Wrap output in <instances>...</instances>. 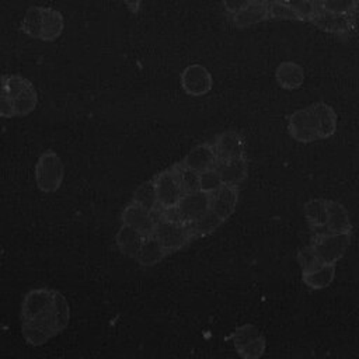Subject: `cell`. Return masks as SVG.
<instances>
[{
    "instance_id": "1",
    "label": "cell",
    "mask_w": 359,
    "mask_h": 359,
    "mask_svg": "<svg viewBox=\"0 0 359 359\" xmlns=\"http://www.w3.org/2000/svg\"><path fill=\"white\" fill-rule=\"evenodd\" d=\"M70 310L62 293L52 289L29 290L21 304V331L32 346H41L69 324Z\"/></svg>"
},
{
    "instance_id": "2",
    "label": "cell",
    "mask_w": 359,
    "mask_h": 359,
    "mask_svg": "<svg viewBox=\"0 0 359 359\" xmlns=\"http://www.w3.org/2000/svg\"><path fill=\"white\" fill-rule=\"evenodd\" d=\"M4 84L15 116H25L35 109L38 94L28 79L18 74H8L4 76Z\"/></svg>"
},
{
    "instance_id": "3",
    "label": "cell",
    "mask_w": 359,
    "mask_h": 359,
    "mask_svg": "<svg viewBox=\"0 0 359 359\" xmlns=\"http://www.w3.org/2000/svg\"><path fill=\"white\" fill-rule=\"evenodd\" d=\"M153 180L157 191V210L175 208L184 195L181 185V161L164 171H160Z\"/></svg>"
},
{
    "instance_id": "4",
    "label": "cell",
    "mask_w": 359,
    "mask_h": 359,
    "mask_svg": "<svg viewBox=\"0 0 359 359\" xmlns=\"http://www.w3.org/2000/svg\"><path fill=\"white\" fill-rule=\"evenodd\" d=\"M153 236L160 241V244L168 254L187 247L194 240L189 226L187 223L175 219H168L161 213L158 215V219L156 222Z\"/></svg>"
},
{
    "instance_id": "5",
    "label": "cell",
    "mask_w": 359,
    "mask_h": 359,
    "mask_svg": "<svg viewBox=\"0 0 359 359\" xmlns=\"http://www.w3.org/2000/svg\"><path fill=\"white\" fill-rule=\"evenodd\" d=\"M35 181L39 191L52 194L63 181V163L53 150H45L35 164Z\"/></svg>"
},
{
    "instance_id": "6",
    "label": "cell",
    "mask_w": 359,
    "mask_h": 359,
    "mask_svg": "<svg viewBox=\"0 0 359 359\" xmlns=\"http://www.w3.org/2000/svg\"><path fill=\"white\" fill-rule=\"evenodd\" d=\"M210 209V192L195 191L182 195L175 208L168 210H160V213L168 219L181 220L184 223H191L205 215Z\"/></svg>"
},
{
    "instance_id": "7",
    "label": "cell",
    "mask_w": 359,
    "mask_h": 359,
    "mask_svg": "<svg viewBox=\"0 0 359 359\" xmlns=\"http://www.w3.org/2000/svg\"><path fill=\"white\" fill-rule=\"evenodd\" d=\"M352 233H332L323 231L314 233L311 247L324 264H335L342 258L351 244Z\"/></svg>"
},
{
    "instance_id": "8",
    "label": "cell",
    "mask_w": 359,
    "mask_h": 359,
    "mask_svg": "<svg viewBox=\"0 0 359 359\" xmlns=\"http://www.w3.org/2000/svg\"><path fill=\"white\" fill-rule=\"evenodd\" d=\"M290 136L302 143H309L318 140V133H317V126H316V119H314V112L311 105L296 111L290 118H289V125H287Z\"/></svg>"
},
{
    "instance_id": "9",
    "label": "cell",
    "mask_w": 359,
    "mask_h": 359,
    "mask_svg": "<svg viewBox=\"0 0 359 359\" xmlns=\"http://www.w3.org/2000/svg\"><path fill=\"white\" fill-rule=\"evenodd\" d=\"M158 215V210L146 209L144 206L132 201L122 212V223L136 229L143 236H150L154 231Z\"/></svg>"
},
{
    "instance_id": "10",
    "label": "cell",
    "mask_w": 359,
    "mask_h": 359,
    "mask_svg": "<svg viewBox=\"0 0 359 359\" xmlns=\"http://www.w3.org/2000/svg\"><path fill=\"white\" fill-rule=\"evenodd\" d=\"M217 163L231 161L245 157V143L240 133L234 130H227L216 136L215 142L212 143Z\"/></svg>"
},
{
    "instance_id": "11",
    "label": "cell",
    "mask_w": 359,
    "mask_h": 359,
    "mask_svg": "<svg viewBox=\"0 0 359 359\" xmlns=\"http://www.w3.org/2000/svg\"><path fill=\"white\" fill-rule=\"evenodd\" d=\"M213 84L209 70L202 65H189L181 73V86L189 95H205Z\"/></svg>"
},
{
    "instance_id": "12",
    "label": "cell",
    "mask_w": 359,
    "mask_h": 359,
    "mask_svg": "<svg viewBox=\"0 0 359 359\" xmlns=\"http://www.w3.org/2000/svg\"><path fill=\"white\" fill-rule=\"evenodd\" d=\"M238 201V188L227 184H222L219 188L210 192V210L215 212L222 220H227Z\"/></svg>"
},
{
    "instance_id": "13",
    "label": "cell",
    "mask_w": 359,
    "mask_h": 359,
    "mask_svg": "<svg viewBox=\"0 0 359 359\" xmlns=\"http://www.w3.org/2000/svg\"><path fill=\"white\" fill-rule=\"evenodd\" d=\"M310 21L317 28H320L325 32H331V34H346L355 25L353 15L337 14V13L325 11L323 8H318V11L311 17Z\"/></svg>"
},
{
    "instance_id": "14",
    "label": "cell",
    "mask_w": 359,
    "mask_h": 359,
    "mask_svg": "<svg viewBox=\"0 0 359 359\" xmlns=\"http://www.w3.org/2000/svg\"><path fill=\"white\" fill-rule=\"evenodd\" d=\"M185 167L196 171L203 172L210 168H216L217 165V157L213 149V144L203 143L196 147H194L181 161Z\"/></svg>"
},
{
    "instance_id": "15",
    "label": "cell",
    "mask_w": 359,
    "mask_h": 359,
    "mask_svg": "<svg viewBox=\"0 0 359 359\" xmlns=\"http://www.w3.org/2000/svg\"><path fill=\"white\" fill-rule=\"evenodd\" d=\"M318 139H327L334 135L337 130V114L335 111L325 102H314L311 104Z\"/></svg>"
},
{
    "instance_id": "16",
    "label": "cell",
    "mask_w": 359,
    "mask_h": 359,
    "mask_svg": "<svg viewBox=\"0 0 359 359\" xmlns=\"http://www.w3.org/2000/svg\"><path fill=\"white\" fill-rule=\"evenodd\" d=\"M269 17L268 4L261 0H252L247 7L233 14V22L238 28H245L258 24Z\"/></svg>"
},
{
    "instance_id": "17",
    "label": "cell",
    "mask_w": 359,
    "mask_h": 359,
    "mask_svg": "<svg viewBox=\"0 0 359 359\" xmlns=\"http://www.w3.org/2000/svg\"><path fill=\"white\" fill-rule=\"evenodd\" d=\"M275 77L278 84L285 90H296L304 81L303 67L296 62H282L275 72Z\"/></svg>"
},
{
    "instance_id": "18",
    "label": "cell",
    "mask_w": 359,
    "mask_h": 359,
    "mask_svg": "<svg viewBox=\"0 0 359 359\" xmlns=\"http://www.w3.org/2000/svg\"><path fill=\"white\" fill-rule=\"evenodd\" d=\"M247 168L248 165H247L245 157L238 160H231V161H223V163L219 161L216 165V170L222 178V182L237 187V188L247 178Z\"/></svg>"
},
{
    "instance_id": "19",
    "label": "cell",
    "mask_w": 359,
    "mask_h": 359,
    "mask_svg": "<svg viewBox=\"0 0 359 359\" xmlns=\"http://www.w3.org/2000/svg\"><path fill=\"white\" fill-rule=\"evenodd\" d=\"M327 231L352 233L348 210L335 201H327Z\"/></svg>"
},
{
    "instance_id": "20",
    "label": "cell",
    "mask_w": 359,
    "mask_h": 359,
    "mask_svg": "<svg viewBox=\"0 0 359 359\" xmlns=\"http://www.w3.org/2000/svg\"><path fill=\"white\" fill-rule=\"evenodd\" d=\"M165 255H168V252L164 250L160 241L153 234H150L144 237L140 248L135 255V259L143 266H151L160 262Z\"/></svg>"
},
{
    "instance_id": "21",
    "label": "cell",
    "mask_w": 359,
    "mask_h": 359,
    "mask_svg": "<svg viewBox=\"0 0 359 359\" xmlns=\"http://www.w3.org/2000/svg\"><path fill=\"white\" fill-rule=\"evenodd\" d=\"M304 216L314 233L327 231V201L311 199L304 205Z\"/></svg>"
},
{
    "instance_id": "22",
    "label": "cell",
    "mask_w": 359,
    "mask_h": 359,
    "mask_svg": "<svg viewBox=\"0 0 359 359\" xmlns=\"http://www.w3.org/2000/svg\"><path fill=\"white\" fill-rule=\"evenodd\" d=\"M146 236H143L140 231H137L136 229L128 226V224H122L121 229L116 233V244L119 247V250L125 254L129 255L132 258H135L137 250L140 248L143 240Z\"/></svg>"
},
{
    "instance_id": "23",
    "label": "cell",
    "mask_w": 359,
    "mask_h": 359,
    "mask_svg": "<svg viewBox=\"0 0 359 359\" xmlns=\"http://www.w3.org/2000/svg\"><path fill=\"white\" fill-rule=\"evenodd\" d=\"M63 31L62 14L50 7H42V41H55Z\"/></svg>"
},
{
    "instance_id": "24",
    "label": "cell",
    "mask_w": 359,
    "mask_h": 359,
    "mask_svg": "<svg viewBox=\"0 0 359 359\" xmlns=\"http://www.w3.org/2000/svg\"><path fill=\"white\" fill-rule=\"evenodd\" d=\"M335 276V264H323L316 271L303 273V282L311 289H325Z\"/></svg>"
},
{
    "instance_id": "25",
    "label": "cell",
    "mask_w": 359,
    "mask_h": 359,
    "mask_svg": "<svg viewBox=\"0 0 359 359\" xmlns=\"http://www.w3.org/2000/svg\"><path fill=\"white\" fill-rule=\"evenodd\" d=\"M224 220H222L215 212H212L210 209L202 215L201 217H198L196 220L188 223L191 234L194 238L196 237H205L209 236L210 233H213Z\"/></svg>"
},
{
    "instance_id": "26",
    "label": "cell",
    "mask_w": 359,
    "mask_h": 359,
    "mask_svg": "<svg viewBox=\"0 0 359 359\" xmlns=\"http://www.w3.org/2000/svg\"><path fill=\"white\" fill-rule=\"evenodd\" d=\"M21 29L31 38L41 39L42 35V7H31L21 22Z\"/></svg>"
},
{
    "instance_id": "27",
    "label": "cell",
    "mask_w": 359,
    "mask_h": 359,
    "mask_svg": "<svg viewBox=\"0 0 359 359\" xmlns=\"http://www.w3.org/2000/svg\"><path fill=\"white\" fill-rule=\"evenodd\" d=\"M133 202L144 206L150 210H157V191L154 180H149L143 182L133 194Z\"/></svg>"
},
{
    "instance_id": "28",
    "label": "cell",
    "mask_w": 359,
    "mask_h": 359,
    "mask_svg": "<svg viewBox=\"0 0 359 359\" xmlns=\"http://www.w3.org/2000/svg\"><path fill=\"white\" fill-rule=\"evenodd\" d=\"M359 0H320V8L337 14L355 15Z\"/></svg>"
},
{
    "instance_id": "29",
    "label": "cell",
    "mask_w": 359,
    "mask_h": 359,
    "mask_svg": "<svg viewBox=\"0 0 359 359\" xmlns=\"http://www.w3.org/2000/svg\"><path fill=\"white\" fill-rule=\"evenodd\" d=\"M299 17V20H311V17L318 11V4L316 0H283Z\"/></svg>"
},
{
    "instance_id": "30",
    "label": "cell",
    "mask_w": 359,
    "mask_h": 359,
    "mask_svg": "<svg viewBox=\"0 0 359 359\" xmlns=\"http://www.w3.org/2000/svg\"><path fill=\"white\" fill-rule=\"evenodd\" d=\"M297 259H299V264L302 268V273L316 271L317 268H320L324 264L311 245L300 250L297 254Z\"/></svg>"
},
{
    "instance_id": "31",
    "label": "cell",
    "mask_w": 359,
    "mask_h": 359,
    "mask_svg": "<svg viewBox=\"0 0 359 359\" xmlns=\"http://www.w3.org/2000/svg\"><path fill=\"white\" fill-rule=\"evenodd\" d=\"M259 335H261V332L258 331V328H255L251 324H245V325L236 328V331L233 332V342H234L236 349L238 351L240 348L245 346L247 344H250L252 339L258 338Z\"/></svg>"
},
{
    "instance_id": "32",
    "label": "cell",
    "mask_w": 359,
    "mask_h": 359,
    "mask_svg": "<svg viewBox=\"0 0 359 359\" xmlns=\"http://www.w3.org/2000/svg\"><path fill=\"white\" fill-rule=\"evenodd\" d=\"M237 352L244 359L261 358L264 355V352H265V338H264V335L261 334L258 338L252 339L250 344H247L245 346L240 348Z\"/></svg>"
},
{
    "instance_id": "33",
    "label": "cell",
    "mask_w": 359,
    "mask_h": 359,
    "mask_svg": "<svg viewBox=\"0 0 359 359\" xmlns=\"http://www.w3.org/2000/svg\"><path fill=\"white\" fill-rule=\"evenodd\" d=\"M181 185H182L184 194L195 192V191L201 189L199 172L185 167L182 163H181Z\"/></svg>"
},
{
    "instance_id": "34",
    "label": "cell",
    "mask_w": 359,
    "mask_h": 359,
    "mask_svg": "<svg viewBox=\"0 0 359 359\" xmlns=\"http://www.w3.org/2000/svg\"><path fill=\"white\" fill-rule=\"evenodd\" d=\"M268 11L269 17L275 20H299L296 13L283 0L268 4Z\"/></svg>"
},
{
    "instance_id": "35",
    "label": "cell",
    "mask_w": 359,
    "mask_h": 359,
    "mask_svg": "<svg viewBox=\"0 0 359 359\" xmlns=\"http://www.w3.org/2000/svg\"><path fill=\"white\" fill-rule=\"evenodd\" d=\"M199 180H201V189L206 192H212L223 184L216 168H210L203 172H199Z\"/></svg>"
},
{
    "instance_id": "36",
    "label": "cell",
    "mask_w": 359,
    "mask_h": 359,
    "mask_svg": "<svg viewBox=\"0 0 359 359\" xmlns=\"http://www.w3.org/2000/svg\"><path fill=\"white\" fill-rule=\"evenodd\" d=\"M0 116L1 118H13L14 109L13 105L7 97L6 93V84H4V76H0Z\"/></svg>"
},
{
    "instance_id": "37",
    "label": "cell",
    "mask_w": 359,
    "mask_h": 359,
    "mask_svg": "<svg viewBox=\"0 0 359 359\" xmlns=\"http://www.w3.org/2000/svg\"><path fill=\"white\" fill-rule=\"evenodd\" d=\"M252 0H223V6L229 14H234L247 7Z\"/></svg>"
},
{
    "instance_id": "38",
    "label": "cell",
    "mask_w": 359,
    "mask_h": 359,
    "mask_svg": "<svg viewBox=\"0 0 359 359\" xmlns=\"http://www.w3.org/2000/svg\"><path fill=\"white\" fill-rule=\"evenodd\" d=\"M125 6L132 11V13H137L142 4V0H123Z\"/></svg>"
},
{
    "instance_id": "39",
    "label": "cell",
    "mask_w": 359,
    "mask_h": 359,
    "mask_svg": "<svg viewBox=\"0 0 359 359\" xmlns=\"http://www.w3.org/2000/svg\"><path fill=\"white\" fill-rule=\"evenodd\" d=\"M261 1H264L265 4H272V3H275V1H280V0H261Z\"/></svg>"
}]
</instances>
